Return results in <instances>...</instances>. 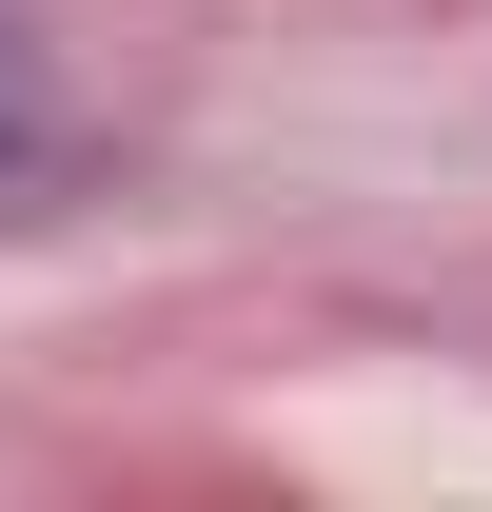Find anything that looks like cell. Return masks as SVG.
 Here are the masks:
<instances>
[{"mask_svg":"<svg viewBox=\"0 0 492 512\" xmlns=\"http://www.w3.org/2000/svg\"><path fill=\"white\" fill-rule=\"evenodd\" d=\"M60 178H79V119H60V79H40V40L0 20V217H40Z\"/></svg>","mask_w":492,"mask_h":512,"instance_id":"obj_1","label":"cell"}]
</instances>
